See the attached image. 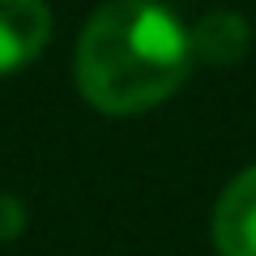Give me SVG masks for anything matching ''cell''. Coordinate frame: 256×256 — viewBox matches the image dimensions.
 <instances>
[{
  "label": "cell",
  "instance_id": "cell-1",
  "mask_svg": "<svg viewBox=\"0 0 256 256\" xmlns=\"http://www.w3.org/2000/svg\"><path fill=\"white\" fill-rule=\"evenodd\" d=\"M192 64L188 30L150 0H111L86 22L73 77L86 102L107 116H137L184 86Z\"/></svg>",
  "mask_w": 256,
  "mask_h": 256
},
{
  "label": "cell",
  "instance_id": "cell-5",
  "mask_svg": "<svg viewBox=\"0 0 256 256\" xmlns=\"http://www.w3.org/2000/svg\"><path fill=\"white\" fill-rule=\"evenodd\" d=\"M26 226V210H22L18 196H0V244L4 239H18Z\"/></svg>",
  "mask_w": 256,
  "mask_h": 256
},
{
  "label": "cell",
  "instance_id": "cell-3",
  "mask_svg": "<svg viewBox=\"0 0 256 256\" xmlns=\"http://www.w3.org/2000/svg\"><path fill=\"white\" fill-rule=\"evenodd\" d=\"M52 38L47 0H0V73L30 64Z\"/></svg>",
  "mask_w": 256,
  "mask_h": 256
},
{
  "label": "cell",
  "instance_id": "cell-2",
  "mask_svg": "<svg viewBox=\"0 0 256 256\" xmlns=\"http://www.w3.org/2000/svg\"><path fill=\"white\" fill-rule=\"evenodd\" d=\"M218 256H256V166L239 171L214 205Z\"/></svg>",
  "mask_w": 256,
  "mask_h": 256
},
{
  "label": "cell",
  "instance_id": "cell-4",
  "mask_svg": "<svg viewBox=\"0 0 256 256\" xmlns=\"http://www.w3.org/2000/svg\"><path fill=\"white\" fill-rule=\"evenodd\" d=\"M252 43V30L239 13L230 9H214L205 13L196 26L188 30V47H192V60H205V64H235L239 56L248 52Z\"/></svg>",
  "mask_w": 256,
  "mask_h": 256
}]
</instances>
